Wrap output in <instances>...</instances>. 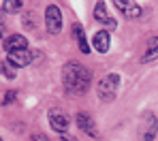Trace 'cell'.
I'll return each instance as SVG.
<instances>
[{
    "instance_id": "cell-5",
    "label": "cell",
    "mask_w": 158,
    "mask_h": 141,
    "mask_svg": "<svg viewBox=\"0 0 158 141\" xmlns=\"http://www.w3.org/2000/svg\"><path fill=\"white\" fill-rule=\"evenodd\" d=\"M47 118H49V126H52L56 133H66L69 131V124H71V120H69V115L64 111H60V109H49L47 113Z\"/></svg>"
},
{
    "instance_id": "cell-7",
    "label": "cell",
    "mask_w": 158,
    "mask_h": 141,
    "mask_svg": "<svg viewBox=\"0 0 158 141\" xmlns=\"http://www.w3.org/2000/svg\"><path fill=\"white\" fill-rule=\"evenodd\" d=\"M75 122H77V126L85 133V135H90V137H96L98 135V128H96V122L92 120V115L85 111H79L77 118H75Z\"/></svg>"
},
{
    "instance_id": "cell-6",
    "label": "cell",
    "mask_w": 158,
    "mask_h": 141,
    "mask_svg": "<svg viewBox=\"0 0 158 141\" xmlns=\"http://www.w3.org/2000/svg\"><path fill=\"white\" fill-rule=\"evenodd\" d=\"M32 58H41L39 52H30V49H19V52H11L9 54V62L15 66V68H22V66H28L32 62Z\"/></svg>"
},
{
    "instance_id": "cell-13",
    "label": "cell",
    "mask_w": 158,
    "mask_h": 141,
    "mask_svg": "<svg viewBox=\"0 0 158 141\" xmlns=\"http://www.w3.org/2000/svg\"><path fill=\"white\" fill-rule=\"evenodd\" d=\"M94 17H96V22H101V24H109L111 22V17L107 15V4L105 2H96V6H94Z\"/></svg>"
},
{
    "instance_id": "cell-12",
    "label": "cell",
    "mask_w": 158,
    "mask_h": 141,
    "mask_svg": "<svg viewBox=\"0 0 158 141\" xmlns=\"http://www.w3.org/2000/svg\"><path fill=\"white\" fill-rule=\"evenodd\" d=\"M73 36H75V41H77L81 54H88V52H90V45H88V41H85V32H83V26H81V24H73Z\"/></svg>"
},
{
    "instance_id": "cell-9",
    "label": "cell",
    "mask_w": 158,
    "mask_h": 141,
    "mask_svg": "<svg viewBox=\"0 0 158 141\" xmlns=\"http://www.w3.org/2000/svg\"><path fill=\"white\" fill-rule=\"evenodd\" d=\"M92 47L98 54H107L109 52V30H98L92 36Z\"/></svg>"
},
{
    "instance_id": "cell-14",
    "label": "cell",
    "mask_w": 158,
    "mask_h": 141,
    "mask_svg": "<svg viewBox=\"0 0 158 141\" xmlns=\"http://www.w3.org/2000/svg\"><path fill=\"white\" fill-rule=\"evenodd\" d=\"M22 6H24L22 0H4V2H2V11H4V13H17Z\"/></svg>"
},
{
    "instance_id": "cell-2",
    "label": "cell",
    "mask_w": 158,
    "mask_h": 141,
    "mask_svg": "<svg viewBox=\"0 0 158 141\" xmlns=\"http://www.w3.org/2000/svg\"><path fill=\"white\" fill-rule=\"evenodd\" d=\"M158 135V118L154 111H143L139 120V137L141 141H154Z\"/></svg>"
},
{
    "instance_id": "cell-18",
    "label": "cell",
    "mask_w": 158,
    "mask_h": 141,
    "mask_svg": "<svg viewBox=\"0 0 158 141\" xmlns=\"http://www.w3.org/2000/svg\"><path fill=\"white\" fill-rule=\"evenodd\" d=\"M60 141H77V139H75L73 135H69V133H62V135H60Z\"/></svg>"
},
{
    "instance_id": "cell-1",
    "label": "cell",
    "mask_w": 158,
    "mask_h": 141,
    "mask_svg": "<svg viewBox=\"0 0 158 141\" xmlns=\"http://www.w3.org/2000/svg\"><path fill=\"white\" fill-rule=\"evenodd\" d=\"M62 84L69 94H85L92 84V73L79 62H66L62 66Z\"/></svg>"
},
{
    "instance_id": "cell-8",
    "label": "cell",
    "mask_w": 158,
    "mask_h": 141,
    "mask_svg": "<svg viewBox=\"0 0 158 141\" xmlns=\"http://www.w3.org/2000/svg\"><path fill=\"white\" fill-rule=\"evenodd\" d=\"M2 47H4L9 54H11V52H19V49H28V41H26V36H22V34H11V36L4 39Z\"/></svg>"
},
{
    "instance_id": "cell-16",
    "label": "cell",
    "mask_w": 158,
    "mask_h": 141,
    "mask_svg": "<svg viewBox=\"0 0 158 141\" xmlns=\"http://www.w3.org/2000/svg\"><path fill=\"white\" fill-rule=\"evenodd\" d=\"M15 101V92L11 90V92H4V98H2V105H9V103H13Z\"/></svg>"
},
{
    "instance_id": "cell-4",
    "label": "cell",
    "mask_w": 158,
    "mask_h": 141,
    "mask_svg": "<svg viewBox=\"0 0 158 141\" xmlns=\"http://www.w3.org/2000/svg\"><path fill=\"white\" fill-rule=\"evenodd\" d=\"M45 26L52 34H58L62 30V11L56 4H49L45 9Z\"/></svg>"
},
{
    "instance_id": "cell-17",
    "label": "cell",
    "mask_w": 158,
    "mask_h": 141,
    "mask_svg": "<svg viewBox=\"0 0 158 141\" xmlns=\"http://www.w3.org/2000/svg\"><path fill=\"white\" fill-rule=\"evenodd\" d=\"M30 141H49V137L43 135V133H34V135L30 137Z\"/></svg>"
},
{
    "instance_id": "cell-15",
    "label": "cell",
    "mask_w": 158,
    "mask_h": 141,
    "mask_svg": "<svg viewBox=\"0 0 158 141\" xmlns=\"http://www.w3.org/2000/svg\"><path fill=\"white\" fill-rule=\"evenodd\" d=\"M15 71H17V68H15L9 60H2V62H0V73H2L6 79H15Z\"/></svg>"
},
{
    "instance_id": "cell-3",
    "label": "cell",
    "mask_w": 158,
    "mask_h": 141,
    "mask_svg": "<svg viewBox=\"0 0 158 141\" xmlns=\"http://www.w3.org/2000/svg\"><path fill=\"white\" fill-rule=\"evenodd\" d=\"M118 88H120V75H118V73H109V75H105V77L98 81V85H96L98 96H101L105 103H109V101L115 98Z\"/></svg>"
},
{
    "instance_id": "cell-20",
    "label": "cell",
    "mask_w": 158,
    "mask_h": 141,
    "mask_svg": "<svg viewBox=\"0 0 158 141\" xmlns=\"http://www.w3.org/2000/svg\"><path fill=\"white\" fill-rule=\"evenodd\" d=\"M0 141H2V139H0Z\"/></svg>"
},
{
    "instance_id": "cell-11",
    "label": "cell",
    "mask_w": 158,
    "mask_h": 141,
    "mask_svg": "<svg viewBox=\"0 0 158 141\" xmlns=\"http://www.w3.org/2000/svg\"><path fill=\"white\" fill-rule=\"evenodd\" d=\"M115 6L126 15V17H139L141 15V6L137 2H124V0H115Z\"/></svg>"
},
{
    "instance_id": "cell-10",
    "label": "cell",
    "mask_w": 158,
    "mask_h": 141,
    "mask_svg": "<svg viewBox=\"0 0 158 141\" xmlns=\"http://www.w3.org/2000/svg\"><path fill=\"white\" fill-rule=\"evenodd\" d=\"M154 60H158V36H152V39L148 41V49H145L143 56H141V62H143V64L154 62Z\"/></svg>"
},
{
    "instance_id": "cell-19",
    "label": "cell",
    "mask_w": 158,
    "mask_h": 141,
    "mask_svg": "<svg viewBox=\"0 0 158 141\" xmlns=\"http://www.w3.org/2000/svg\"><path fill=\"white\" fill-rule=\"evenodd\" d=\"M6 30H4V19H2V13H0V34H4Z\"/></svg>"
}]
</instances>
